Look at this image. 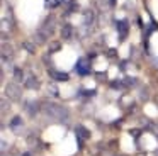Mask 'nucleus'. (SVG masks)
Listing matches in <instances>:
<instances>
[{
    "label": "nucleus",
    "mask_w": 158,
    "mask_h": 156,
    "mask_svg": "<svg viewBox=\"0 0 158 156\" xmlns=\"http://www.w3.org/2000/svg\"><path fill=\"white\" fill-rule=\"evenodd\" d=\"M43 112L48 117L56 119V121H65V119H68V110L65 107H61V105L55 104V102H48V104L43 105Z\"/></svg>",
    "instance_id": "1"
},
{
    "label": "nucleus",
    "mask_w": 158,
    "mask_h": 156,
    "mask_svg": "<svg viewBox=\"0 0 158 156\" xmlns=\"http://www.w3.org/2000/svg\"><path fill=\"white\" fill-rule=\"evenodd\" d=\"M5 95H7L10 100H21V97H22V88L19 87L17 81L7 83V85H5Z\"/></svg>",
    "instance_id": "2"
},
{
    "label": "nucleus",
    "mask_w": 158,
    "mask_h": 156,
    "mask_svg": "<svg viewBox=\"0 0 158 156\" xmlns=\"http://www.w3.org/2000/svg\"><path fill=\"white\" fill-rule=\"evenodd\" d=\"M24 87L29 88V90H38V88L41 87V81H39L38 76H34V75H29V76L26 78V81H24Z\"/></svg>",
    "instance_id": "3"
},
{
    "label": "nucleus",
    "mask_w": 158,
    "mask_h": 156,
    "mask_svg": "<svg viewBox=\"0 0 158 156\" xmlns=\"http://www.w3.org/2000/svg\"><path fill=\"white\" fill-rule=\"evenodd\" d=\"M12 56H14V49H12V46L7 44V43H4L2 44V60L9 61V60H12Z\"/></svg>",
    "instance_id": "4"
},
{
    "label": "nucleus",
    "mask_w": 158,
    "mask_h": 156,
    "mask_svg": "<svg viewBox=\"0 0 158 156\" xmlns=\"http://www.w3.org/2000/svg\"><path fill=\"white\" fill-rule=\"evenodd\" d=\"M60 34H61V37H63L65 41L72 39V37H73V26H72V24H63Z\"/></svg>",
    "instance_id": "5"
},
{
    "label": "nucleus",
    "mask_w": 158,
    "mask_h": 156,
    "mask_svg": "<svg viewBox=\"0 0 158 156\" xmlns=\"http://www.w3.org/2000/svg\"><path fill=\"white\" fill-rule=\"evenodd\" d=\"M32 39H34L36 44H44L46 41H48V34H46L43 29H39V31H36V32H34Z\"/></svg>",
    "instance_id": "6"
},
{
    "label": "nucleus",
    "mask_w": 158,
    "mask_h": 156,
    "mask_svg": "<svg viewBox=\"0 0 158 156\" xmlns=\"http://www.w3.org/2000/svg\"><path fill=\"white\" fill-rule=\"evenodd\" d=\"M75 134H77V138H78L80 141H85V139L90 138V132L87 131L83 125H77V127H75Z\"/></svg>",
    "instance_id": "7"
},
{
    "label": "nucleus",
    "mask_w": 158,
    "mask_h": 156,
    "mask_svg": "<svg viewBox=\"0 0 158 156\" xmlns=\"http://www.w3.org/2000/svg\"><path fill=\"white\" fill-rule=\"evenodd\" d=\"M49 75H51L55 80H58V81H66L68 80V75L66 73H63V71H56V70H51L49 71Z\"/></svg>",
    "instance_id": "8"
},
{
    "label": "nucleus",
    "mask_w": 158,
    "mask_h": 156,
    "mask_svg": "<svg viewBox=\"0 0 158 156\" xmlns=\"http://www.w3.org/2000/svg\"><path fill=\"white\" fill-rule=\"evenodd\" d=\"M22 47H24L27 53L36 54V43H32V41H24V43H22Z\"/></svg>",
    "instance_id": "9"
},
{
    "label": "nucleus",
    "mask_w": 158,
    "mask_h": 156,
    "mask_svg": "<svg viewBox=\"0 0 158 156\" xmlns=\"http://www.w3.org/2000/svg\"><path fill=\"white\" fill-rule=\"evenodd\" d=\"M14 80L17 81V83H21V81H26L22 68H14Z\"/></svg>",
    "instance_id": "10"
},
{
    "label": "nucleus",
    "mask_w": 158,
    "mask_h": 156,
    "mask_svg": "<svg viewBox=\"0 0 158 156\" xmlns=\"http://www.w3.org/2000/svg\"><path fill=\"white\" fill-rule=\"evenodd\" d=\"M94 19H95V14H94V10H87L85 15H83V22H85V26H90V24L94 22Z\"/></svg>",
    "instance_id": "11"
},
{
    "label": "nucleus",
    "mask_w": 158,
    "mask_h": 156,
    "mask_svg": "<svg viewBox=\"0 0 158 156\" xmlns=\"http://www.w3.org/2000/svg\"><path fill=\"white\" fill-rule=\"evenodd\" d=\"M38 110H39V105L36 104V102H29L27 104V112H29L31 117H34V115L38 114Z\"/></svg>",
    "instance_id": "12"
},
{
    "label": "nucleus",
    "mask_w": 158,
    "mask_h": 156,
    "mask_svg": "<svg viewBox=\"0 0 158 156\" xmlns=\"http://www.w3.org/2000/svg\"><path fill=\"white\" fill-rule=\"evenodd\" d=\"M77 70L80 71V75H87L89 73V68H87V61L85 60H80L78 64H77Z\"/></svg>",
    "instance_id": "13"
},
{
    "label": "nucleus",
    "mask_w": 158,
    "mask_h": 156,
    "mask_svg": "<svg viewBox=\"0 0 158 156\" xmlns=\"http://www.w3.org/2000/svg\"><path fill=\"white\" fill-rule=\"evenodd\" d=\"M10 125L12 129H17V127H22V117L21 115H15V117H12V121H10Z\"/></svg>",
    "instance_id": "14"
},
{
    "label": "nucleus",
    "mask_w": 158,
    "mask_h": 156,
    "mask_svg": "<svg viewBox=\"0 0 158 156\" xmlns=\"http://www.w3.org/2000/svg\"><path fill=\"white\" fill-rule=\"evenodd\" d=\"M117 26H119V32H121V37H124V36H126V32H127V24H126V20H121V22L117 24Z\"/></svg>",
    "instance_id": "15"
},
{
    "label": "nucleus",
    "mask_w": 158,
    "mask_h": 156,
    "mask_svg": "<svg viewBox=\"0 0 158 156\" xmlns=\"http://www.w3.org/2000/svg\"><path fill=\"white\" fill-rule=\"evenodd\" d=\"M60 47H61V44H60L58 41H53V43L49 44V53H56V51H60Z\"/></svg>",
    "instance_id": "16"
},
{
    "label": "nucleus",
    "mask_w": 158,
    "mask_h": 156,
    "mask_svg": "<svg viewBox=\"0 0 158 156\" xmlns=\"http://www.w3.org/2000/svg\"><path fill=\"white\" fill-rule=\"evenodd\" d=\"M58 0H46V7H51V9H53V7H58Z\"/></svg>",
    "instance_id": "17"
},
{
    "label": "nucleus",
    "mask_w": 158,
    "mask_h": 156,
    "mask_svg": "<svg viewBox=\"0 0 158 156\" xmlns=\"http://www.w3.org/2000/svg\"><path fill=\"white\" fill-rule=\"evenodd\" d=\"M112 88H123V83H121V81H112Z\"/></svg>",
    "instance_id": "18"
},
{
    "label": "nucleus",
    "mask_w": 158,
    "mask_h": 156,
    "mask_svg": "<svg viewBox=\"0 0 158 156\" xmlns=\"http://www.w3.org/2000/svg\"><path fill=\"white\" fill-rule=\"evenodd\" d=\"M2 112H7V100H2Z\"/></svg>",
    "instance_id": "19"
},
{
    "label": "nucleus",
    "mask_w": 158,
    "mask_h": 156,
    "mask_svg": "<svg viewBox=\"0 0 158 156\" xmlns=\"http://www.w3.org/2000/svg\"><path fill=\"white\" fill-rule=\"evenodd\" d=\"M24 156H31V154H29V153H26V154H24Z\"/></svg>",
    "instance_id": "20"
},
{
    "label": "nucleus",
    "mask_w": 158,
    "mask_h": 156,
    "mask_svg": "<svg viewBox=\"0 0 158 156\" xmlns=\"http://www.w3.org/2000/svg\"><path fill=\"white\" fill-rule=\"evenodd\" d=\"M156 131H158V129H156Z\"/></svg>",
    "instance_id": "21"
}]
</instances>
